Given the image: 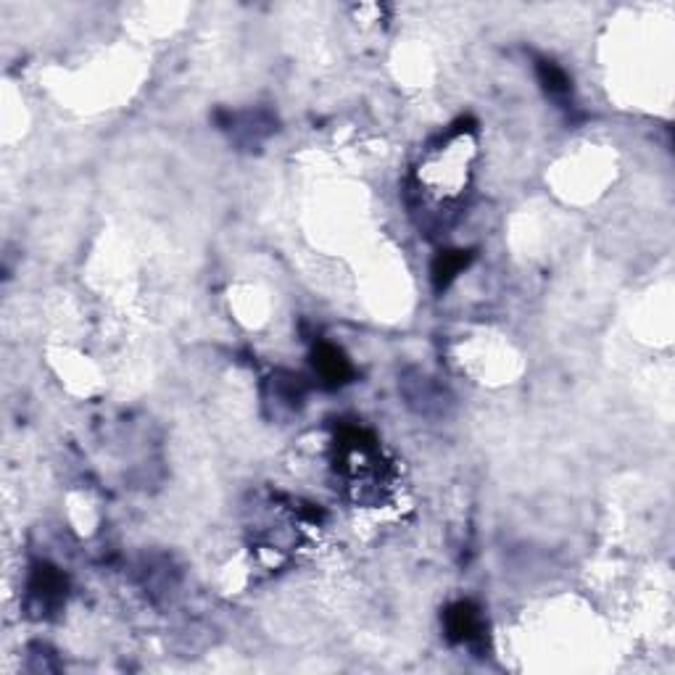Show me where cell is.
<instances>
[{
  "label": "cell",
  "instance_id": "5",
  "mask_svg": "<svg viewBox=\"0 0 675 675\" xmlns=\"http://www.w3.org/2000/svg\"><path fill=\"white\" fill-rule=\"evenodd\" d=\"M538 80L544 85V90L554 98H565L570 93V80H567V74L559 69L554 61H538Z\"/></svg>",
  "mask_w": 675,
  "mask_h": 675
},
{
  "label": "cell",
  "instance_id": "4",
  "mask_svg": "<svg viewBox=\"0 0 675 675\" xmlns=\"http://www.w3.org/2000/svg\"><path fill=\"white\" fill-rule=\"evenodd\" d=\"M472 262V251H441L436 256V262H433V269H430V275H433V285H436V291H443V288H449L451 280Z\"/></svg>",
  "mask_w": 675,
  "mask_h": 675
},
{
  "label": "cell",
  "instance_id": "3",
  "mask_svg": "<svg viewBox=\"0 0 675 675\" xmlns=\"http://www.w3.org/2000/svg\"><path fill=\"white\" fill-rule=\"evenodd\" d=\"M66 594V578L56 567L40 565L32 570L30 578V599L40 604V610H48L53 604H59Z\"/></svg>",
  "mask_w": 675,
  "mask_h": 675
},
{
  "label": "cell",
  "instance_id": "2",
  "mask_svg": "<svg viewBox=\"0 0 675 675\" xmlns=\"http://www.w3.org/2000/svg\"><path fill=\"white\" fill-rule=\"evenodd\" d=\"M314 370L322 378V383L330 385V388L349 383L351 375H354L349 359L343 356L341 349H335L330 343H320L314 349Z\"/></svg>",
  "mask_w": 675,
  "mask_h": 675
},
{
  "label": "cell",
  "instance_id": "1",
  "mask_svg": "<svg viewBox=\"0 0 675 675\" xmlns=\"http://www.w3.org/2000/svg\"><path fill=\"white\" fill-rule=\"evenodd\" d=\"M443 625H446V636L454 644H472V641L480 639V631H483L478 607L470 602L451 604L446 610V617H443Z\"/></svg>",
  "mask_w": 675,
  "mask_h": 675
}]
</instances>
